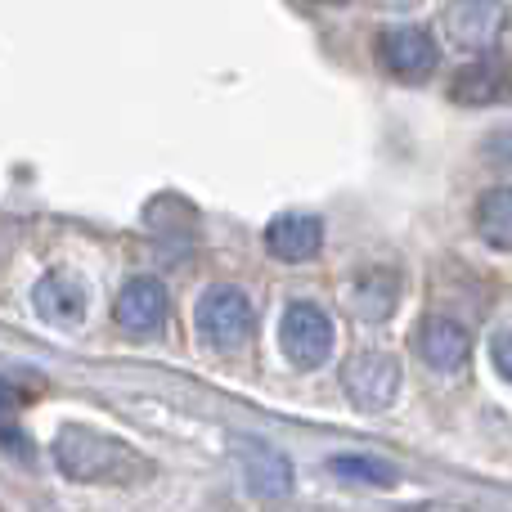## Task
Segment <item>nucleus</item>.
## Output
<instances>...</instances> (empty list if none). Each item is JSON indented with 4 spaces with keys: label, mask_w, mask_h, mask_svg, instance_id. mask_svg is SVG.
I'll list each match as a JSON object with an SVG mask.
<instances>
[{
    "label": "nucleus",
    "mask_w": 512,
    "mask_h": 512,
    "mask_svg": "<svg viewBox=\"0 0 512 512\" xmlns=\"http://www.w3.org/2000/svg\"><path fill=\"white\" fill-rule=\"evenodd\" d=\"M504 23V0H450V9H445V32L463 50H490L504 36Z\"/></svg>",
    "instance_id": "39448f33"
},
{
    "label": "nucleus",
    "mask_w": 512,
    "mask_h": 512,
    "mask_svg": "<svg viewBox=\"0 0 512 512\" xmlns=\"http://www.w3.org/2000/svg\"><path fill=\"white\" fill-rule=\"evenodd\" d=\"M414 346H418V360H423L427 369H436V373L463 369L468 355H472L468 328H463L459 319H450V315H427L423 324H418Z\"/></svg>",
    "instance_id": "423d86ee"
},
{
    "label": "nucleus",
    "mask_w": 512,
    "mask_h": 512,
    "mask_svg": "<svg viewBox=\"0 0 512 512\" xmlns=\"http://www.w3.org/2000/svg\"><path fill=\"white\" fill-rule=\"evenodd\" d=\"M333 472L337 477H351V481H373V486H391V481H396V472H391L387 463L364 459V454H342V459H333Z\"/></svg>",
    "instance_id": "4468645a"
},
{
    "label": "nucleus",
    "mask_w": 512,
    "mask_h": 512,
    "mask_svg": "<svg viewBox=\"0 0 512 512\" xmlns=\"http://www.w3.org/2000/svg\"><path fill=\"white\" fill-rule=\"evenodd\" d=\"M32 306L50 324H81L90 310V288L86 279H77L68 270H45L32 288Z\"/></svg>",
    "instance_id": "6e6552de"
},
{
    "label": "nucleus",
    "mask_w": 512,
    "mask_h": 512,
    "mask_svg": "<svg viewBox=\"0 0 512 512\" xmlns=\"http://www.w3.org/2000/svg\"><path fill=\"white\" fill-rule=\"evenodd\" d=\"M279 346L297 369H319L333 355V319L315 301H292L279 319Z\"/></svg>",
    "instance_id": "20e7f679"
},
{
    "label": "nucleus",
    "mask_w": 512,
    "mask_h": 512,
    "mask_svg": "<svg viewBox=\"0 0 512 512\" xmlns=\"http://www.w3.org/2000/svg\"><path fill=\"white\" fill-rule=\"evenodd\" d=\"M351 301L364 319H387L400 301V279L391 270H364L351 283Z\"/></svg>",
    "instance_id": "f8f14e48"
},
{
    "label": "nucleus",
    "mask_w": 512,
    "mask_h": 512,
    "mask_svg": "<svg viewBox=\"0 0 512 512\" xmlns=\"http://www.w3.org/2000/svg\"><path fill=\"white\" fill-rule=\"evenodd\" d=\"M450 95L459 99V104H504L508 95V72L499 68L495 59H472L463 63V72H454L450 81Z\"/></svg>",
    "instance_id": "9b49d317"
},
{
    "label": "nucleus",
    "mask_w": 512,
    "mask_h": 512,
    "mask_svg": "<svg viewBox=\"0 0 512 512\" xmlns=\"http://www.w3.org/2000/svg\"><path fill=\"white\" fill-rule=\"evenodd\" d=\"M472 221H477L481 239H486L495 252H508L512 248V194H508L504 185L486 189V194L477 198V212H472Z\"/></svg>",
    "instance_id": "ddd939ff"
},
{
    "label": "nucleus",
    "mask_w": 512,
    "mask_h": 512,
    "mask_svg": "<svg viewBox=\"0 0 512 512\" xmlns=\"http://www.w3.org/2000/svg\"><path fill=\"white\" fill-rule=\"evenodd\" d=\"M113 310H117V324L122 328L149 337L167 324V288H162L158 279H149V274H140V279H131L122 292H117Z\"/></svg>",
    "instance_id": "1a4fd4ad"
},
{
    "label": "nucleus",
    "mask_w": 512,
    "mask_h": 512,
    "mask_svg": "<svg viewBox=\"0 0 512 512\" xmlns=\"http://www.w3.org/2000/svg\"><path fill=\"white\" fill-rule=\"evenodd\" d=\"M14 400H18V391H14V387H9V382H5V378H0V409H9V405H14Z\"/></svg>",
    "instance_id": "f3484780"
},
{
    "label": "nucleus",
    "mask_w": 512,
    "mask_h": 512,
    "mask_svg": "<svg viewBox=\"0 0 512 512\" xmlns=\"http://www.w3.org/2000/svg\"><path fill=\"white\" fill-rule=\"evenodd\" d=\"M378 59L391 77L418 86V81H427L436 72V63H441V45H436V36L427 32V27L396 23V27H382L378 32Z\"/></svg>",
    "instance_id": "7ed1b4c3"
},
{
    "label": "nucleus",
    "mask_w": 512,
    "mask_h": 512,
    "mask_svg": "<svg viewBox=\"0 0 512 512\" xmlns=\"http://www.w3.org/2000/svg\"><path fill=\"white\" fill-rule=\"evenodd\" d=\"M252 472V486L265 490V495H279V490H288V468H283V459H274V454H256L248 463Z\"/></svg>",
    "instance_id": "2eb2a0df"
},
{
    "label": "nucleus",
    "mask_w": 512,
    "mask_h": 512,
    "mask_svg": "<svg viewBox=\"0 0 512 512\" xmlns=\"http://www.w3.org/2000/svg\"><path fill=\"white\" fill-rule=\"evenodd\" d=\"M504 342H508V337L499 333V337H495V364H499V373H508V355H504Z\"/></svg>",
    "instance_id": "dca6fc26"
},
{
    "label": "nucleus",
    "mask_w": 512,
    "mask_h": 512,
    "mask_svg": "<svg viewBox=\"0 0 512 512\" xmlns=\"http://www.w3.org/2000/svg\"><path fill=\"white\" fill-rule=\"evenodd\" d=\"M382 5H414V0H382Z\"/></svg>",
    "instance_id": "a211bd4d"
},
{
    "label": "nucleus",
    "mask_w": 512,
    "mask_h": 512,
    "mask_svg": "<svg viewBox=\"0 0 512 512\" xmlns=\"http://www.w3.org/2000/svg\"><path fill=\"white\" fill-rule=\"evenodd\" d=\"M54 459L72 481H90V486H131V481L149 477V463L122 441H108L86 427H68L54 441Z\"/></svg>",
    "instance_id": "f257e3e1"
},
{
    "label": "nucleus",
    "mask_w": 512,
    "mask_h": 512,
    "mask_svg": "<svg viewBox=\"0 0 512 512\" xmlns=\"http://www.w3.org/2000/svg\"><path fill=\"white\" fill-rule=\"evenodd\" d=\"M319 248H324V221L310 212H283L265 225V252L274 261H288V265L315 261Z\"/></svg>",
    "instance_id": "0eeeda50"
},
{
    "label": "nucleus",
    "mask_w": 512,
    "mask_h": 512,
    "mask_svg": "<svg viewBox=\"0 0 512 512\" xmlns=\"http://www.w3.org/2000/svg\"><path fill=\"white\" fill-rule=\"evenodd\" d=\"M396 382H400L396 360H391V355H382V351L355 355L351 369H346V387H351V396L360 400L364 409L387 405V400L396 396Z\"/></svg>",
    "instance_id": "9d476101"
},
{
    "label": "nucleus",
    "mask_w": 512,
    "mask_h": 512,
    "mask_svg": "<svg viewBox=\"0 0 512 512\" xmlns=\"http://www.w3.org/2000/svg\"><path fill=\"white\" fill-rule=\"evenodd\" d=\"M194 324H198V337H203L212 351H239L243 342L252 337V301L243 297L234 283H216V288L203 292L194 310Z\"/></svg>",
    "instance_id": "f03ea898"
}]
</instances>
